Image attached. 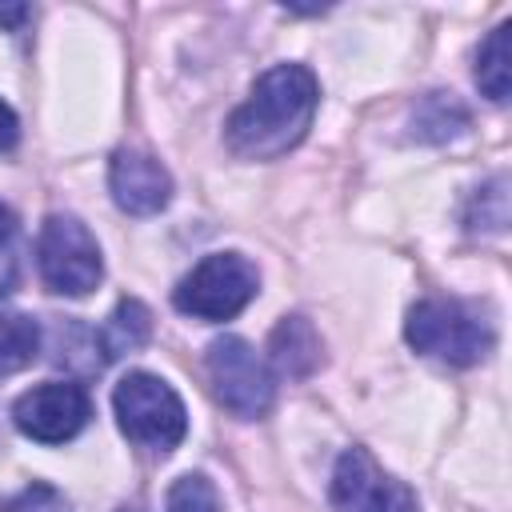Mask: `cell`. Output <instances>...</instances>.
Returning <instances> with one entry per match:
<instances>
[{
  "instance_id": "obj_1",
  "label": "cell",
  "mask_w": 512,
  "mask_h": 512,
  "mask_svg": "<svg viewBox=\"0 0 512 512\" xmlns=\"http://www.w3.org/2000/svg\"><path fill=\"white\" fill-rule=\"evenodd\" d=\"M316 76L304 64L268 68L228 120V148L244 160H276L296 148L316 116Z\"/></svg>"
},
{
  "instance_id": "obj_2",
  "label": "cell",
  "mask_w": 512,
  "mask_h": 512,
  "mask_svg": "<svg viewBox=\"0 0 512 512\" xmlns=\"http://www.w3.org/2000/svg\"><path fill=\"white\" fill-rule=\"evenodd\" d=\"M112 408H116L120 432L132 444L152 452H172L188 432L180 396L172 392V384H164L152 372H128L112 392Z\"/></svg>"
},
{
  "instance_id": "obj_3",
  "label": "cell",
  "mask_w": 512,
  "mask_h": 512,
  "mask_svg": "<svg viewBox=\"0 0 512 512\" xmlns=\"http://www.w3.org/2000/svg\"><path fill=\"white\" fill-rule=\"evenodd\" d=\"M404 336L416 352L444 360L452 368H468L484 360L492 348V328L456 300H420L408 312Z\"/></svg>"
},
{
  "instance_id": "obj_4",
  "label": "cell",
  "mask_w": 512,
  "mask_h": 512,
  "mask_svg": "<svg viewBox=\"0 0 512 512\" xmlns=\"http://www.w3.org/2000/svg\"><path fill=\"white\" fill-rule=\"evenodd\" d=\"M256 268L252 260H244L240 252H212L204 256L172 292L176 308L184 316H196V320H232L236 312L248 308V300L256 296Z\"/></svg>"
},
{
  "instance_id": "obj_5",
  "label": "cell",
  "mask_w": 512,
  "mask_h": 512,
  "mask_svg": "<svg viewBox=\"0 0 512 512\" xmlns=\"http://www.w3.org/2000/svg\"><path fill=\"white\" fill-rule=\"evenodd\" d=\"M36 264L52 292L60 296H88L100 284V248L96 236L76 216H48L36 240Z\"/></svg>"
},
{
  "instance_id": "obj_6",
  "label": "cell",
  "mask_w": 512,
  "mask_h": 512,
  "mask_svg": "<svg viewBox=\"0 0 512 512\" xmlns=\"http://www.w3.org/2000/svg\"><path fill=\"white\" fill-rule=\"evenodd\" d=\"M208 380L216 388V400L240 420L264 416L268 404H272V392H276L268 364L240 336L212 340V348H208Z\"/></svg>"
},
{
  "instance_id": "obj_7",
  "label": "cell",
  "mask_w": 512,
  "mask_h": 512,
  "mask_svg": "<svg viewBox=\"0 0 512 512\" xmlns=\"http://www.w3.org/2000/svg\"><path fill=\"white\" fill-rule=\"evenodd\" d=\"M92 416L88 392L76 380H48L28 388L16 404H12V420L24 436L40 440V444H64L72 440Z\"/></svg>"
},
{
  "instance_id": "obj_8",
  "label": "cell",
  "mask_w": 512,
  "mask_h": 512,
  "mask_svg": "<svg viewBox=\"0 0 512 512\" xmlns=\"http://www.w3.org/2000/svg\"><path fill=\"white\" fill-rule=\"evenodd\" d=\"M332 504L340 512H420L412 488L388 476L364 448H348L336 460Z\"/></svg>"
},
{
  "instance_id": "obj_9",
  "label": "cell",
  "mask_w": 512,
  "mask_h": 512,
  "mask_svg": "<svg viewBox=\"0 0 512 512\" xmlns=\"http://www.w3.org/2000/svg\"><path fill=\"white\" fill-rule=\"evenodd\" d=\"M108 184H112V200L132 216H152L172 200L168 168L156 156L140 152V148H120L112 156Z\"/></svg>"
},
{
  "instance_id": "obj_10",
  "label": "cell",
  "mask_w": 512,
  "mask_h": 512,
  "mask_svg": "<svg viewBox=\"0 0 512 512\" xmlns=\"http://www.w3.org/2000/svg\"><path fill=\"white\" fill-rule=\"evenodd\" d=\"M272 364L284 376H308L320 364V336L304 316H284L272 332Z\"/></svg>"
},
{
  "instance_id": "obj_11",
  "label": "cell",
  "mask_w": 512,
  "mask_h": 512,
  "mask_svg": "<svg viewBox=\"0 0 512 512\" xmlns=\"http://www.w3.org/2000/svg\"><path fill=\"white\" fill-rule=\"evenodd\" d=\"M148 332H152V316H148V308H144L140 300H120L116 312L108 316V324L96 332V340H100L104 360H116V356H124V352L144 348Z\"/></svg>"
},
{
  "instance_id": "obj_12",
  "label": "cell",
  "mask_w": 512,
  "mask_h": 512,
  "mask_svg": "<svg viewBox=\"0 0 512 512\" xmlns=\"http://www.w3.org/2000/svg\"><path fill=\"white\" fill-rule=\"evenodd\" d=\"M40 352V328L32 316L24 312H8L0 308V376H12L20 368H28Z\"/></svg>"
},
{
  "instance_id": "obj_13",
  "label": "cell",
  "mask_w": 512,
  "mask_h": 512,
  "mask_svg": "<svg viewBox=\"0 0 512 512\" xmlns=\"http://www.w3.org/2000/svg\"><path fill=\"white\" fill-rule=\"evenodd\" d=\"M508 32H512L508 24L492 28L488 40H484L480 52H476V84H480V92H484L488 100H496V104L508 100Z\"/></svg>"
},
{
  "instance_id": "obj_14",
  "label": "cell",
  "mask_w": 512,
  "mask_h": 512,
  "mask_svg": "<svg viewBox=\"0 0 512 512\" xmlns=\"http://www.w3.org/2000/svg\"><path fill=\"white\" fill-rule=\"evenodd\" d=\"M412 124H416V136H420V140H448V136H456V132L468 124V112H464L452 96L432 92V96L416 108Z\"/></svg>"
},
{
  "instance_id": "obj_15",
  "label": "cell",
  "mask_w": 512,
  "mask_h": 512,
  "mask_svg": "<svg viewBox=\"0 0 512 512\" xmlns=\"http://www.w3.org/2000/svg\"><path fill=\"white\" fill-rule=\"evenodd\" d=\"M168 512H220V496L208 476L188 472L168 488Z\"/></svg>"
},
{
  "instance_id": "obj_16",
  "label": "cell",
  "mask_w": 512,
  "mask_h": 512,
  "mask_svg": "<svg viewBox=\"0 0 512 512\" xmlns=\"http://www.w3.org/2000/svg\"><path fill=\"white\" fill-rule=\"evenodd\" d=\"M4 512H68V500L52 484H28L16 500H8Z\"/></svg>"
},
{
  "instance_id": "obj_17",
  "label": "cell",
  "mask_w": 512,
  "mask_h": 512,
  "mask_svg": "<svg viewBox=\"0 0 512 512\" xmlns=\"http://www.w3.org/2000/svg\"><path fill=\"white\" fill-rule=\"evenodd\" d=\"M12 240H16V216H12L8 208H0V292H8V288H12V280H16Z\"/></svg>"
},
{
  "instance_id": "obj_18",
  "label": "cell",
  "mask_w": 512,
  "mask_h": 512,
  "mask_svg": "<svg viewBox=\"0 0 512 512\" xmlns=\"http://www.w3.org/2000/svg\"><path fill=\"white\" fill-rule=\"evenodd\" d=\"M16 136H20V124H16V112L0 100V152H8L12 144H16Z\"/></svg>"
},
{
  "instance_id": "obj_19",
  "label": "cell",
  "mask_w": 512,
  "mask_h": 512,
  "mask_svg": "<svg viewBox=\"0 0 512 512\" xmlns=\"http://www.w3.org/2000/svg\"><path fill=\"white\" fill-rule=\"evenodd\" d=\"M24 16H28L24 4H8V8H0V28H16Z\"/></svg>"
}]
</instances>
